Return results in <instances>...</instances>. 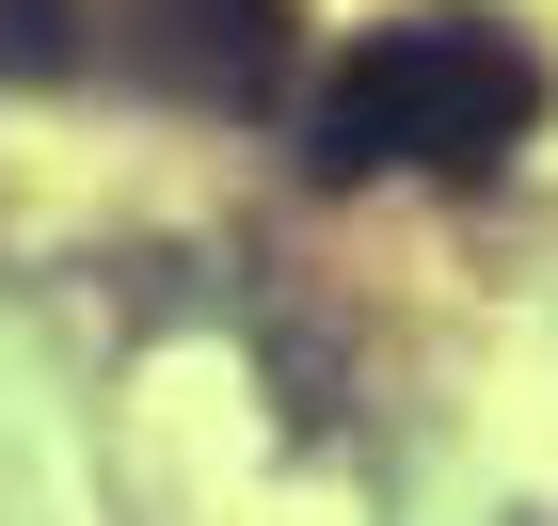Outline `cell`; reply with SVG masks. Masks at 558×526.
<instances>
[{
    "label": "cell",
    "mask_w": 558,
    "mask_h": 526,
    "mask_svg": "<svg viewBox=\"0 0 558 526\" xmlns=\"http://www.w3.org/2000/svg\"><path fill=\"white\" fill-rule=\"evenodd\" d=\"M543 129V64L495 16H384L319 81V175H495Z\"/></svg>",
    "instance_id": "1"
},
{
    "label": "cell",
    "mask_w": 558,
    "mask_h": 526,
    "mask_svg": "<svg viewBox=\"0 0 558 526\" xmlns=\"http://www.w3.org/2000/svg\"><path fill=\"white\" fill-rule=\"evenodd\" d=\"M160 16V64L192 96H271L288 81V0H144Z\"/></svg>",
    "instance_id": "2"
},
{
    "label": "cell",
    "mask_w": 558,
    "mask_h": 526,
    "mask_svg": "<svg viewBox=\"0 0 558 526\" xmlns=\"http://www.w3.org/2000/svg\"><path fill=\"white\" fill-rule=\"evenodd\" d=\"M81 48V0H0V64H64Z\"/></svg>",
    "instance_id": "3"
}]
</instances>
